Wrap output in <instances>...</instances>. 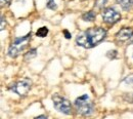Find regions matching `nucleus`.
<instances>
[{
    "label": "nucleus",
    "mask_w": 133,
    "mask_h": 119,
    "mask_svg": "<svg viewBox=\"0 0 133 119\" xmlns=\"http://www.w3.org/2000/svg\"><path fill=\"white\" fill-rule=\"evenodd\" d=\"M105 35L107 31L103 28L100 27L89 28L77 36L76 43L84 48H92L105 38Z\"/></svg>",
    "instance_id": "obj_1"
},
{
    "label": "nucleus",
    "mask_w": 133,
    "mask_h": 119,
    "mask_svg": "<svg viewBox=\"0 0 133 119\" xmlns=\"http://www.w3.org/2000/svg\"><path fill=\"white\" fill-rule=\"evenodd\" d=\"M74 105H75L77 112L83 116H89L93 113V109H94L93 103L87 95H83V96L77 98L75 100Z\"/></svg>",
    "instance_id": "obj_2"
},
{
    "label": "nucleus",
    "mask_w": 133,
    "mask_h": 119,
    "mask_svg": "<svg viewBox=\"0 0 133 119\" xmlns=\"http://www.w3.org/2000/svg\"><path fill=\"white\" fill-rule=\"evenodd\" d=\"M30 38H31V33H28L26 36H23V37H17L8 49V55L10 58H17L26 48L27 44L30 41Z\"/></svg>",
    "instance_id": "obj_3"
},
{
    "label": "nucleus",
    "mask_w": 133,
    "mask_h": 119,
    "mask_svg": "<svg viewBox=\"0 0 133 119\" xmlns=\"http://www.w3.org/2000/svg\"><path fill=\"white\" fill-rule=\"evenodd\" d=\"M52 102L54 108L61 112L64 113L66 115H70L72 112V105L69 100H66V98L59 96V95H53L52 96Z\"/></svg>",
    "instance_id": "obj_4"
},
{
    "label": "nucleus",
    "mask_w": 133,
    "mask_h": 119,
    "mask_svg": "<svg viewBox=\"0 0 133 119\" xmlns=\"http://www.w3.org/2000/svg\"><path fill=\"white\" fill-rule=\"evenodd\" d=\"M32 86V81L29 78H24L19 81H17L16 83H14L12 85L9 86V89L11 91H14L15 93L18 95L19 97H25L29 90L31 89Z\"/></svg>",
    "instance_id": "obj_5"
},
{
    "label": "nucleus",
    "mask_w": 133,
    "mask_h": 119,
    "mask_svg": "<svg viewBox=\"0 0 133 119\" xmlns=\"http://www.w3.org/2000/svg\"><path fill=\"white\" fill-rule=\"evenodd\" d=\"M101 17H102V20L104 23L110 24V25H114L120 21L121 15L114 7H108L105 9H103Z\"/></svg>",
    "instance_id": "obj_6"
},
{
    "label": "nucleus",
    "mask_w": 133,
    "mask_h": 119,
    "mask_svg": "<svg viewBox=\"0 0 133 119\" xmlns=\"http://www.w3.org/2000/svg\"><path fill=\"white\" fill-rule=\"evenodd\" d=\"M116 39L118 42L124 43L131 41L133 39V30L131 28H123L116 34Z\"/></svg>",
    "instance_id": "obj_7"
},
{
    "label": "nucleus",
    "mask_w": 133,
    "mask_h": 119,
    "mask_svg": "<svg viewBox=\"0 0 133 119\" xmlns=\"http://www.w3.org/2000/svg\"><path fill=\"white\" fill-rule=\"evenodd\" d=\"M117 3L124 9V10H128L131 8L133 4V0H117Z\"/></svg>",
    "instance_id": "obj_8"
},
{
    "label": "nucleus",
    "mask_w": 133,
    "mask_h": 119,
    "mask_svg": "<svg viewBox=\"0 0 133 119\" xmlns=\"http://www.w3.org/2000/svg\"><path fill=\"white\" fill-rule=\"evenodd\" d=\"M96 17V14L93 11V10H90V11H87L85 12L83 16H82V18H83L85 22H93Z\"/></svg>",
    "instance_id": "obj_9"
},
{
    "label": "nucleus",
    "mask_w": 133,
    "mask_h": 119,
    "mask_svg": "<svg viewBox=\"0 0 133 119\" xmlns=\"http://www.w3.org/2000/svg\"><path fill=\"white\" fill-rule=\"evenodd\" d=\"M47 34H48V29H47L46 27H41V28H39V29L37 30V32H36V35H37L38 37H41V38L46 37Z\"/></svg>",
    "instance_id": "obj_10"
},
{
    "label": "nucleus",
    "mask_w": 133,
    "mask_h": 119,
    "mask_svg": "<svg viewBox=\"0 0 133 119\" xmlns=\"http://www.w3.org/2000/svg\"><path fill=\"white\" fill-rule=\"evenodd\" d=\"M36 52H37V49H36V48H33V49L29 51L25 54V61H28V60H31L32 58H35L36 54H37Z\"/></svg>",
    "instance_id": "obj_11"
},
{
    "label": "nucleus",
    "mask_w": 133,
    "mask_h": 119,
    "mask_svg": "<svg viewBox=\"0 0 133 119\" xmlns=\"http://www.w3.org/2000/svg\"><path fill=\"white\" fill-rule=\"evenodd\" d=\"M105 3H107V0H96L95 3H94V6H96L97 8L101 9L105 5Z\"/></svg>",
    "instance_id": "obj_12"
},
{
    "label": "nucleus",
    "mask_w": 133,
    "mask_h": 119,
    "mask_svg": "<svg viewBox=\"0 0 133 119\" xmlns=\"http://www.w3.org/2000/svg\"><path fill=\"white\" fill-rule=\"evenodd\" d=\"M123 81H124L127 85H130V86H132L133 87V75H129V76H127L126 78H124V79H123Z\"/></svg>",
    "instance_id": "obj_13"
},
{
    "label": "nucleus",
    "mask_w": 133,
    "mask_h": 119,
    "mask_svg": "<svg viewBox=\"0 0 133 119\" xmlns=\"http://www.w3.org/2000/svg\"><path fill=\"white\" fill-rule=\"evenodd\" d=\"M46 6H47V8H49V9H55V8H56L55 1H54V0H48Z\"/></svg>",
    "instance_id": "obj_14"
},
{
    "label": "nucleus",
    "mask_w": 133,
    "mask_h": 119,
    "mask_svg": "<svg viewBox=\"0 0 133 119\" xmlns=\"http://www.w3.org/2000/svg\"><path fill=\"white\" fill-rule=\"evenodd\" d=\"M107 57H108L109 59H112V60L115 59L117 57V51H115V49H114V51H109L107 52Z\"/></svg>",
    "instance_id": "obj_15"
},
{
    "label": "nucleus",
    "mask_w": 133,
    "mask_h": 119,
    "mask_svg": "<svg viewBox=\"0 0 133 119\" xmlns=\"http://www.w3.org/2000/svg\"><path fill=\"white\" fill-rule=\"evenodd\" d=\"M124 99L128 103H133V93H126L124 96Z\"/></svg>",
    "instance_id": "obj_16"
},
{
    "label": "nucleus",
    "mask_w": 133,
    "mask_h": 119,
    "mask_svg": "<svg viewBox=\"0 0 133 119\" xmlns=\"http://www.w3.org/2000/svg\"><path fill=\"white\" fill-rule=\"evenodd\" d=\"M5 25H6L5 18H4V17H1V26H0V30H1V31H3V30H4Z\"/></svg>",
    "instance_id": "obj_17"
},
{
    "label": "nucleus",
    "mask_w": 133,
    "mask_h": 119,
    "mask_svg": "<svg viewBox=\"0 0 133 119\" xmlns=\"http://www.w3.org/2000/svg\"><path fill=\"white\" fill-rule=\"evenodd\" d=\"M11 2V0H1V5H8Z\"/></svg>",
    "instance_id": "obj_18"
},
{
    "label": "nucleus",
    "mask_w": 133,
    "mask_h": 119,
    "mask_svg": "<svg viewBox=\"0 0 133 119\" xmlns=\"http://www.w3.org/2000/svg\"><path fill=\"white\" fill-rule=\"evenodd\" d=\"M64 34H65V37H66V39H70L72 36H71V34L69 33V31L68 30H64Z\"/></svg>",
    "instance_id": "obj_19"
},
{
    "label": "nucleus",
    "mask_w": 133,
    "mask_h": 119,
    "mask_svg": "<svg viewBox=\"0 0 133 119\" xmlns=\"http://www.w3.org/2000/svg\"><path fill=\"white\" fill-rule=\"evenodd\" d=\"M36 118H37V119H38V118H47V117H46L45 115H40V116H37Z\"/></svg>",
    "instance_id": "obj_20"
},
{
    "label": "nucleus",
    "mask_w": 133,
    "mask_h": 119,
    "mask_svg": "<svg viewBox=\"0 0 133 119\" xmlns=\"http://www.w3.org/2000/svg\"><path fill=\"white\" fill-rule=\"evenodd\" d=\"M132 45H133V44H132ZM132 57H133V51H132Z\"/></svg>",
    "instance_id": "obj_21"
}]
</instances>
